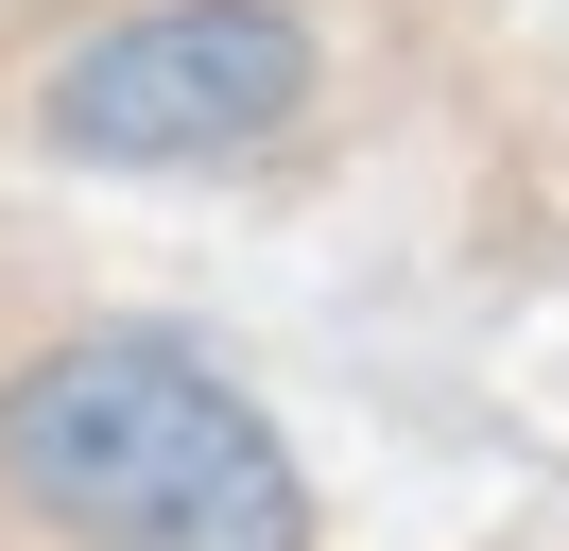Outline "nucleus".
I'll list each match as a JSON object with an SVG mask.
<instances>
[{
    "label": "nucleus",
    "mask_w": 569,
    "mask_h": 551,
    "mask_svg": "<svg viewBox=\"0 0 569 551\" xmlns=\"http://www.w3.org/2000/svg\"><path fill=\"white\" fill-rule=\"evenodd\" d=\"M0 482L87 551H311L277 413L173 328H70L0 379Z\"/></svg>",
    "instance_id": "1"
},
{
    "label": "nucleus",
    "mask_w": 569,
    "mask_h": 551,
    "mask_svg": "<svg viewBox=\"0 0 569 551\" xmlns=\"http://www.w3.org/2000/svg\"><path fill=\"white\" fill-rule=\"evenodd\" d=\"M311 18L293 0H139V18L70 34L36 87L52 156H104V172H224L311 103Z\"/></svg>",
    "instance_id": "2"
}]
</instances>
